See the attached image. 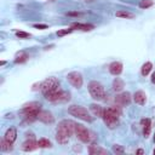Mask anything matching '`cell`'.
Returning <instances> with one entry per match:
<instances>
[{
    "mask_svg": "<svg viewBox=\"0 0 155 155\" xmlns=\"http://www.w3.org/2000/svg\"><path fill=\"white\" fill-rule=\"evenodd\" d=\"M115 16L116 17H121V18H135V15L129 11H116Z\"/></svg>",
    "mask_w": 155,
    "mask_h": 155,
    "instance_id": "24",
    "label": "cell"
},
{
    "mask_svg": "<svg viewBox=\"0 0 155 155\" xmlns=\"http://www.w3.org/2000/svg\"><path fill=\"white\" fill-rule=\"evenodd\" d=\"M72 28L75 29H80V30H84V32H89V30H92L95 27L92 24H81V23H72Z\"/></svg>",
    "mask_w": 155,
    "mask_h": 155,
    "instance_id": "19",
    "label": "cell"
},
{
    "mask_svg": "<svg viewBox=\"0 0 155 155\" xmlns=\"http://www.w3.org/2000/svg\"><path fill=\"white\" fill-rule=\"evenodd\" d=\"M113 89L116 92L121 91V90L124 89V81L121 80L120 78H115V80L113 81Z\"/></svg>",
    "mask_w": 155,
    "mask_h": 155,
    "instance_id": "21",
    "label": "cell"
},
{
    "mask_svg": "<svg viewBox=\"0 0 155 155\" xmlns=\"http://www.w3.org/2000/svg\"><path fill=\"white\" fill-rule=\"evenodd\" d=\"M75 126H76V124L72 120H62L60 124H58V129L57 131H61V132L66 133L67 136H70L75 132Z\"/></svg>",
    "mask_w": 155,
    "mask_h": 155,
    "instance_id": "7",
    "label": "cell"
},
{
    "mask_svg": "<svg viewBox=\"0 0 155 155\" xmlns=\"http://www.w3.org/2000/svg\"><path fill=\"white\" fill-rule=\"evenodd\" d=\"M41 110V104L38 102H30V103L26 104L22 108V110L20 112L21 115L24 116L27 122H32V121L37 120L38 119V114Z\"/></svg>",
    "mask_w": 155,
    "mask_h": 155,
    "instance_id": "1",
    "label": "cell"
},
{
    "mask_svg": "<svg viewBox=\"0 0 155 155\" xmlns=\"http://www.w3.org/2000/svg\"><path fill=\"white\" fill-rule=\"evenodd\" d=\"M16 35H17L20 39H28V38H30V34H29V33H26V32H17Z\"/></svg>",
    "mask_w": 155,
    "mask_h": 155,
    "instance_id": "30",
    "label": "cell"
},
{
    "mask_svg": "<svg viewBox=\"0 0 155 155\" xmlns=\"http://www.w3.org/2000/svg\"><path fill=\"white\" fill-rule=\"evenodd\" d=\"M38 119L45 124H52L55 121V118H53L52 113L47 112V110H40L39 114H38Z\"/></svg>",
    "mask_w": 155,
    "mask_h": 155,
    "instance_id": "11",
    "label": "cell"
},
{
    "mask_svg": "<svg viewBox=\"0 0 155 155\" xmlns=\"http://www.w3.org/2000/svg\"><path fill=\"white\" fill-rule=\"evenodd\" d=\"M143 153H144V152H143L142 149H138L137 152H136V154H143Z\"/></svg>",
    "mask_w": 155,
    "mask_h": 155,
    "instance_id": "34",
    "label": "cell"
},
{
    "mask_svg": "<svg viewBox=\"0 0 155 155\" xmlns=\"http://www.w3.org/2000/svg\"><path fill=\"white\" fill-rule=\"evenodd\" d=\"M130 102H131V95L129 92H124V93H120L115 97V103L119 104V106H129Z\"/></svg>",
    "mask_w": 155,
    "mask_h": 155,
    "instance_id": "10",
    "label": "cell"
},
{
    "mask_svg": "<svg viewBox=\"0 0 155 155\" xmlns=\"http://www.w3.org/2000/svg\"><path fill=\"white\" fill-rule=\"evenodd\" d=\"M68 113L78 119H81L84 121H87V122H91L92 121V116L90 115V113L87 112V109H85L84 107L80 106H70L68 108Z\"/></svg>",
    "mask_w": 155,
    "mask_h": 155,
    "instance_id": "5",
    "label": "cell"
},
{
    "mask_svg": "<svg viewBox=\"0 0 155 155\" xmlns=\"http://www.w3.org/2000/svg\"><path fill=\"white\" fill-rule=\"evenodd\" d=\"M142 126H143V135L144 137H149L150 135V130H152V122H150V119H142L141 121Z\"/></svg>",
    "mask_w": 155,
    "mask_h": 155,
    "instance_id": "15",
    "label": "cell"
},
{
    "mask_svg": "<svg viewBox=\"0 0 155 155\" xmlns=\"http://www.w3.org/2000/svg\"><path fill=\"white\" fill-rule=\"evenodd\" d=\"M152 83L155 84V72L153 73V75H152Z\"/></svg>",
    "mask_w": 155,
    "mask_h": 155,
    "instance_id": "33",
    "label": "cell"
},
{
    "mask_svg": "<svg viewBox=\"0 0 155 155\" xmlns=\"http://www.w3.org/2000/svg\"><path fill=\"white\" fill-rule=\"evenodd\" d=\"M102 119H103L104 124H106V125L109 127V129H114V127L119 124V116L115 114V113L113 112L110 108H107V109H104Z\"/></svg>",
    "mask_w": 155,
    "mask_h": 155,
    "instance_id": "6",
    "label": "cell"
},
{
    "mask_svg": "<svg viewBox=\"0 0 155 155\" xmlns=\"http://www.w3.org/2000/svg\"><path fill=\"white\" fill-rule=\"evenodd\" d=\"M57 86H60V81H58L56 78L51 76V78H47L46 80H44L43 83H41L40 90L43 91L44 95H45V93H47L49 91H51V90L56 89Z\"/></svg>",
    "mask_w": 155,
    "mask_h": 155,
    "instance_id": "8",
    "label": "cell"
},
{
    "mask_svg": "<svg viewBox=\"0 0 155 155\" xmlns=\"http://www.w3.org/2000/svg\"><path fill=\"white\" fill-rule=\"evenodd\" d=\"M154 154H155V149H154Z\"/></svg>",
    "mask_w": 155,
    "mask_h": 155,
    "instance_id": "36",
    "label": "cell"
},
{
    "mask_svg": "<svg viewBox=\"0 0 155 155\" xmlns=\"http://www.w3.org/2000/svg\"><path fill=\"white\" fill-rule=\"evenodd\" d=\"M40 148H51V142L47 139V138H40L39 142H38Z\"/></svg>",
    "mask_w": 155,
    "mask_h": 155,
    "instance_id": "26",
    "label": "cell"
},
{
    "mask_svg": "<svg viewBox=\"0 0 155 155\" xmlns=\"http://www.w3.org/2000/svg\"><path fill=\"white\" fill-rule=\"evenodd\" d=\"M16 137H17V132H16V129H13V127H10L5 132V136H4V138L6 141L11 142V143H13L16 141Z\"/></svg>",
    "mask_w": 155,
    "mask_h": 155,
    "instance_id": "17",
    "label": "cell"
},
{
    "mask_svg": "<svg viewBox=\"0 0 155 155\" xmlns=\"http://www.w3.org/2000/svg\"><path fill=\"white\" fill-rule=\"evenodd\" d=\"M153 68V64L150 63V62H145V63L142 66V75H144V76H147V75L150 73V70H152Z\"/></svg>",
    "mask_w": 155,
    "mask_h": 155,
    "instance_id": "25",
    "label": "cell"
},
{
    "mask_svg": "<svg viewBox=\"0 0 155 155\" xmlns=\"http://www.w3.org/2000/svg\"><path fill=\"white\" fill-rule=\"evenodd\" d=\"M80 12H68V16H80Z\"/></svg>",
    "mask_w": 155,
    "mask_h": 155,
    "instance_id": "32",
    "label": "cell"
},
{
    "mask_svg": "<svg viewBox=\"0 0 155 155\" xmlns=\"http://www.w3.org/2000/svg\"><path fill=\"white\" fill-rule=\"evenodd\" d=\"M90 109H91L92 114L95 115V116H97V118H102V116H103L104 109L101 106H97V104H91V106H90Z\"/></svg>",
    "mask_w": 155,
    "mask_h": 155,
    "instance_id": "18",
    "label": "cell"
},
{
    "mask_svg": "<svg viewBox=\"0 0 155 155\" xmlns=\"http://www.w3.org/2000/svg\"><path fill=\"white\" fill-rule=\"evenodd\" d=\"M67 80L72 84L74 87L79 89L83 86V75L79 72H72L67 75Z\"/></svg>",
    "mask_w": 155,
    "mask_h": 155,
    "instance_id": "9",
    "label": "cell"
},
{
    "mask_svg": "<svg viewBox=\"0 0 155 155\" xmlns=\"http://www.w3.org/2000/svg\"><path fill=\"white\" fill-rule=\"evenodd\" d=\"M109 72L112 73L113 75H115V76L121 74V72H122V64H121L120 62H113L109 66Z\"/></svg>",
    "mask_w": 155,
    "mask_h": 155,
    "instance_id": "14",
    "label": "cell"
},
{
    "mask_svg": "<svg viewBox=\"0 0 155 155\" xmlns=\"http://www.w3.org/2000/svg\"><path fill=\"white\" fill-rule=\"evenodd\" d=\"M28 60V55H27L26 52H18L17 56H16V60H15V62L16 63H23V62H26V61Z\"/></svg>",
    "mask_w": 155,
    "mask_h": 155,
    "instance_id": "23",
    "label": "cell"
},
{
    "mask_svg": "<svg viewBox=\"0 0 155 155\" xmlns=\"http://www.w3.org/2000/svg\"><path fill=\"white\" fill-rule=\"evenodd\" d=\"M154 142H155V135H154Z\"/></svg>",
    "mask_w": 155,
    "mask_h": 155,
    "instance_id": "35",
    "label": "cell"
},
{
    "mask_svg": "<svg viewBox=\"0 0 155 155\" xmlns=\"http://www.w3.org/2000/svg\"><path fill=\"white\" fill-rule=\"evenodd\" d=\"M0 148H1L3 152H10V150H12V143L9 141H6L5 138H4L0 142Z\"/></svg>",
    "mask_w": 155,
    "mask_h": 155,
    "instance_id": "22",
    "label": "cell"
},
{
    "mask_svg": "<svg viewBox=\"0 0 155 155\" xmlns=\"http://www.w3.org/2000/svg\"><path fill=\"white\" fill-rule=\"evenodd\" d=\"M45 98L47 101H50V102H55V103H57V102L64 103V102H68L70 99V95H69L68 92L62 91V89L60 86H57L56 89H53L51 91H49L47 93H45Z\"/></svg>",
    "mask_w": 155,
    "mask_h": 155,
    "instance_id": "2",
    "label": "cell"
},
{
    "mask_svg": "<svg viewBox=\"0 0 155 155\" xmlns=\"http://www.w3.org/2000/svg\"><path fill=\"white\" fill-rule=\"evenodd\" d=\"M56 139H57V142L61 144H67L68 143V139H69V136H67L66 133L61 132V131H57V133H56Z\"/></svg>",
    "mask_w": 155,
    "mask_h": 155,
    "instance_id": "20",
    "label": "cell"
},
{
    "mask_svg": "<svg viewBox=\"0 0 155 155\" xmlns=\"http://www.w3.org/2000/svg\"><path fill=\"white\" fill-rule=\"evenodd\" d=\"M89 92L93 99L103 101L106 97V90H104L103 85L98 81H91L89 84Z\"/></svg>",
    "mask_w": 155,
    "mask_h": 155,
    "instance_id": "3",
    "label": "cell"
},
{
    "mask_svg": "<svg viewBox=\"0 0 155 155\" xmlns=\"http://www.w3.org/2000/svg\"><path fill=\"white\" fill-rule=\"evenodd\" d=\"M89 153L91 155H98V154H101V155H107L108 154V150L107 149H104V148H102V147H99V145H90L89 147Z\"/></svg>",
    "mask_w": 155,
    "mask_h": 155,
    "instance_id": "13",
    "label": "cell"
},
{
    "mask_svg": "<svg viewBox=\"0 0 155 155\" xmlns=\"http://www.w3.org/2000/svg\"><path fill=\"white\" fill-rule=\"evenodd\" d=\"M133 99H135V102L137 104L143 106V104H145V102H147V96L143 91H137L135 93V96H133Z\"/></svg>",
    "mask_w": 155,
    "mask_h": 155,
    "instance_id": "16",
    "label": "cell"
},
{
    "mask_svg": "<svg viewBox=\"0 0 155 155\" xmlns=\"http://www.w3.org/2000/svg\"><path fill=\"white\" fill-rule=\"evenodd\" d=\"M72 32H73L72 28L61 29V30H58V32H57V35H58V37H63V35H67V34H69V33H72Z\"/></svg>",
    "mask_w": 155,
    "mask_h": 155,
    "instance_id": "29",
    "label": "cell"
},
{
    "mask_svg": "<svg viewBox=\"0 0 155 155\" xmlns=\"http://www.w3.org/2000/svg\"><path fill=\"white\" fill-rule=\"evenodd\" d=\"M113 152H114L115 154H124V153H125V149H124L121 145L115 144V145H113Z\"/></svg>",
    "mask_w": 155,
    "mask_h": 155,
    "instance_id": "28",
    "label": "cell"
},
{
    "mask_svg": "<svg viewBox=\"0 0 155 155\" xmlns=\"http://www.w3.org/2000/svg\"><path fill=\"white\" fill-rule=\"evenodd\" d=\"M153 0H141V3H139V7L141 9H148L150 6H153Z\"/></svg>",
    "mask_w": 155,
    "mask_h": 155,
    "instance_id": "27",
    "label": "cell"
},
{
    "mask_svg": "<svg viewBox=\"0 0 155 155\" xmlns=\"http://www.w3.org/2000/svg\"><path fill=\"white\" fill-rule=\"evenodd\" d=\"M39 147V144L34 141V138H30V139H27L24 143L22 144V150L24 152H33Z\"/></svg>",
    "mask_w": 155,
    "mask_h": 155,
    "instance_id": "12",
    "label": "cell"
},
{
    "mask_svg": "<svg viewBox=\"0 0 155 155\" xmlns=\"http://www.w3.org/2000/svg\"><path fill=\"white\" fill-rule=\"evenodd\" d=\"M75 133H76L78 138L84 143H91L95 141V133H92L91 131L86 129V127L81 125V124H76L75 126Z\"/></svg>",
    "mask_w": 155,
    "mask_h": 155,
    "instance_id": "4",
    "label": "cell"
},
{
    "mask_svg": "<svg viewBox=\"0 0 155 155\" xmlns=\"http://www.w3.org/2000/svg\"><path fill=\"white\" fill-rule=\"evenodd\" d=\"M34 27L38 29H47V26H46V24H34Z\"/></svg>",
    "mask_w": 155,
    "mask_h": 155,
    "instance_id": "31",
    "label": "cell"
}]
</instances>
